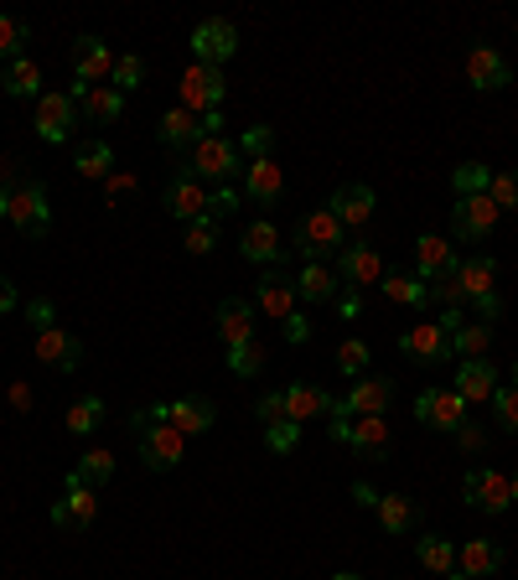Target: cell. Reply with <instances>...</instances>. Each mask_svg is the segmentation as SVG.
Here are the masks:
<instances>
[{
  "instance_id": "cell-1",
  "label": "cell",
  "mask_w": 518,
  "mask_h": 580,
  "mask_svg": "<svg viewBox=\"0 0 518 580\" xmlns=\"http://www.w3.org/2000/svg\"><path fill=\"white\" fill-rule=\"evenodd\" d=\"M130 436L140 440V457H145V466H151V472H172V466L187 457V436H181V430H172V425L161 421L156 404L130 415Z\"/></svg>"
},
{
  "instance_id": "cell-2",
  "label": "cell",
  "mask_w": 518,
  "mask_h": 580,
  "mask_svg": "<svg viewBox=\"0 0 518 580\" xmlns=\"http://www.w3.org/2000/svg\"><path fill=\"white\" fill-rule=\"evenodd\" d=\"M451 285H457V300H472L487 321L503 311V300H498V260H493V255H472L467 264H457Z\"/></svg>"
},
{
  "instance_id": "cell-3",
  "label": "cell",
  "mask_w": 518,
  "mask_h": 580,
  "mask_svg": "<svg viewBox=\"0 0 518 580\" xmlns=\"http://www.w3.org/2000/svg\"><path fill=\"white\" fill-rule=\"evenodd\" d=\"M342 234H348V228H342V223L332 218L327 208L306 213V218L296 223V249H301V260H306V264H327V260H338L342 249H348V244H342Z\"/></svg>"
},
{
  "instance_id": "cell-4",
  "label": "cell",
  "mask_w": 518,
  "mask_h": 580,
  "mask_svg": "<svg viewBox=\"0 0 518 580\" xmlns=\"http://www.w3.org/2000/svg\"><path fill=\"white\" fill-rule=\"evenodd\" d=\"M181 171H192L198 181H234V171H244V156L234 141H223V135H202L192 151H187V166Z\"/></svg>"
},
{
  "instance_id": "cell-5",
  "label": "cell",
  "mask_w": 518,
  "mask_h": 580,
  "mask_svg": "<svg viewBox=\"0 0 518 580\" xmlns=\"http://www.w3.org/2000/svg\"><path fill=\"white\" fill-rule=\"evenodd\" d=\"M5 218H11V228H16V234L42 239V234L52 228V198H47V187H42L37 177H26L16 192H11V213H5Z\"/></svg>"
},
{
  "instance_id": "cell-6",
  "label": "cell",
  "mask_w": 518,
  "mask_h": 580,
  "mask_svg": "<svg viewBox=\"0 0 518 580\" xmlns=\"http://www.w3.org/2000/svg\"><path fill=\"white\" fill-rule=\"evenodd\" d=\"M177 104L192 109V115H213L223 109V68H208V62H187L177 88Z\"/></svg>"
},
{
  "instance_id": "cell-7",
  "label": "cell",
  "mask_w": 518,
  "mask_h": 580,
  "mask_svg": "<svg viewBox=\"0 0 518 580\" xmlns=\"http://www.w3.org/2000/svg\"><path fill=\"white\" fill-rule=\"evenodd\" d=\"M461 493H467V502H472L478 513H508V502H514V477L498 472V466H472L467 482H461Z\"/></svg>"
},
{
  "instance_id": "cell-8",
  "label": "cell",
  "mask_w": 518,
  "mask_h": 580,
  "mask_svg": "<svg viewBox=\"0 0 518 580\" xmlns=\"http://www.w3.org/2000/svg\"><path fill=\"white\" fill-rule=\"evenodd\" d=\"M498 202L487 198V192H478V198H457V208H451V234H457L461 244H482L493 239V228H498Z\"/></svg>"
},
{
  "instance_id": "cell-9",
  "label": "cell",
  "mask_w": 518,
  "mask_h": 580,
  "mask_svg": "<svg viewBox=\"0 0 518 580\" xmlns=\"http://www.w3.org/2000/svg\"><path fill=\"white\" fill-rule=\"evenodd\" d=\"M415 421L431 425V430H461L467 425V400H461L457 389H420L415 394Z\"/></svg>"
},
{
  "instance_id": "cell-10",
  "label": "cell",
  "mask_w": 518,
  "mask_h": 580,
  "mask_svg": "<svg viewBox=\"0 0 518 580\" xmlns=\"http://www.w3.org/2000/svg\"><path fill=\"white\" fill-rule=\"evenodd\" d=\"M94 519H99V498H94V487H89L79 472H68L62 498L52 502V523H58V529H89Z\"/></svg>"
},
{
  "instance_id": "cell-11",
  "label": "cell",
  "mask_w": 518,
  "mask_h": 580,
  "mask_svg": "<svg viewBox=\"0 0 518 580\" xmlns=\"http://www.w3.org/2000/svg\"><path fill=\"white\" fill-rule=\"evenodd\" d=\"M234 52H239V32H234V21L208 16V21H198V26H192V62L223 68Z\"/></svg>"
},
{
  "instance_id": "cell-12",
  "label": "cell",
  "mask_w": 518,
  "mask_h": 580,
  "mask_svg": "<svg viewBox=\"0 0 518 580\" xmlns=\"http://www.w3.org/2000/svg\"><path fill=\"white\" fill-rule=\"evenodd\" d=\"M338 281L342 285H353V291H368V285H379L384 281V255H379V244H368V239H358V244H348L338 255Z\"/></svg>"
},
{
  "instance_id": "cell-13",
  "label": "cell",
  "mask_w": 518,
  "mask_h": 580,
  "mask_svg": "<svg viewBox=\"0 0 518 580\" xmlns=\"http://www.w3.org/2000/svg\"><path fill=\"white\" fill-rule=\"evenodd\" d=\"M255 291H259V296H255V311H259V317H270V321H280V327H285V321L301 311L296 281H291V275H280V270H264Z\"/></svg>"
},
{
  "instance_id": "cell-14",
  "label": "cell",
  "mask_w": 518,
  "mask_h": 580,
  "mask_svg": "<svg viewBox=\"0 0 518 580\" xmlns=\"http://www.w3.org/2000/svg\"><path fill=\"white\" fill-rule=\"evenodd\" d=\"M37 141L47 145H62L68 135H73V125H79V104L68 99V88H58V94H42L37 99Z\"/></svg>"
},
{
  "instance_id": "cell-15",
  "label": "cell",
  "mask_w": 518,
  "mask_h": 580,
  "mask_svg": "<svg viewBox=\"0 0 518 580\" xmlns=\"http://www.w3.org/2000/svg\"><path fill=\"white\" fill-rule=\"evenodd\" d=\"M457 249H451V239H440V234H420L415 244V281L425 285H440L457 275Z\"/></svg>"
},
{
  "instance_id": "cell-16",
  "label": "cell",
  "mask_w": 518,
  "mask_h": 580,
  "mask_svg": "<svg viewBox=\"0 0 518 580\" xmlns=\"http://www.w3.org/2000/svg\"><path fill=\"white\" fill-rule=\"evenodd\" d=\"M395 400V383L384 379H353V389L332 404V415H348V421H358V415H384Z\"/></svg>"
},
{
  "instance_id": "cell-17",
  "label": "cell",
  "mask_w": 518,
  "mask_h": 580,
  "mask_svg": "<svg viewBox=\"0 0 518 580\" xmlns=\"http://www.w3.org/2000/svg\"><path fill=\"white\" fill-rule=\"evenodd\" d=\"M109 73H115V52H109V42H99V37H79V42H73V79H79L83 88L109 83Z\"/></svg>"
},
{
  "instance_id": "cell-18",
  "label": "cell",
  "mask_w": 518,
  "mask_h": 580,
  "mask_svg": "<svg viewBox=\"0 0 518 580\" xmlns=\"http://www.w3.org/2000/svg\"><path fill=\"white\" fill-rule=\"evenodd\" d=\"M161 421L172 425V430H181V436H208L213 425H219V410L208 400H198V394H187V400H172V404H156Z\"/></svg>"
},
{
  "instance_id": "cell-19",
  "label": "cell",
  "mask_w": 518,
  "mask_h": 580,
  "mask_svg": "<svg viewBox=\"0 0 518 580\" xmlns=\"http://www.w3.org/2000/svg\"><path fill=\"white\" fill-rule=\"evenodd\" d=\"M399 347H404V358H415V363H446L451 358V332L440 321H420V327H410L399 338Z\"/></svg>"
},
{
  "instance_id": "cell-20",
  "label": "cell",
  "mask_w": 518,
  "mask_h": 580,
  "mask_svg": "<svg viewBox=\"0 0 518 580\" xmlns=\"http://www.w3.org/2000/svg\"><path fill=\"white\" fill-rule=\"evenodd\" d=\"M508 58H503L498 47H487V42H478L472 52H467V83L472 88H482V94H493V88H508Z\"/></svg>"
},
{
  "instance_id": "cell-21",
  "label": "cell",
  "mask_w": 518,
  "mask_h": 580,
  "mask_svg": "<svg viewBox=\"0 0 518 580\" xmlns=\"http://www.w3.org/2000/svg\"><path fill=\"white\" fill-rule=\"evenodd\" d=\"M37 363H47V368H62V374H73L83 363V342L73 338V332H62V327H42L37 332Z\"/></svg>"
},
{
  "instance_id": "cell-22",
  "label": "cell",
  "mask_w": 518,
  "mask_h": 580,
  "mask_svg": "<svg viewBox=\"0 0 518 580\" xmlns=\"http://www.w3.org/2000/svg\"><path fill=\"white\" fill-rule=\"evenodd\" d=\"M327 213H332L342 228H363V223L374 218V187H363V181L338 187V192L327 198Z\"/></svg>"
},
{
  "instance_id": "cell-23",
  "label": "cell",
  "mask_w": 518,
  "mask_h": 580,
  "mask_svg": "<svg viewBox=\"0 0 518 580\" xmlns=\"http://www.w3.org/2000/svg\"><path fill=\"white\" fill-rule=\"evenodd\" d=\"M285 192V171H280L275 156H259V161H244V198H255L259 208L280 202Z\"/></svg>"
},
{
  "instance_id": "cell-24",
  "label": "cell",
  "mask_w": 518,
  "mask_h": 580,
  "mask_svg": "<svg viewBox=\"0 0 518 580\" xmlns=\"http://www.w3.org/2000/svg\"><path fill=\"white\" fill-rule=\"evenodd\" d=\"M451 389H457L467 404H493V394H498V368L487 358H461Z\"/></svg>"
},
{
  "instance_id": "cell-25",
  "label": "cell",
  "mask_w": 518,
  "mask_h": 580,
  "mask_svg": "<svg viewBox=\"0 0 518 580\" xmlns=\"http://www.w3.org/2000/svg\"><path fill=\"white\" fill-rule=\"evenodd\" d=\"M161 202H166V213H172L177 223H198L202 218V202H208V187H202L192 171H177Z\"/></svg>"
},
{
  "instance_id": "cell-26",
  "label": "cell",
  "mask_w": 518,
  "mask_h": 580,
  "mask_svg": "<svg viewBox=\"0 0 518 580\" xmlns=\"http://www.w3.org/2000/svg\"><path fill=\"white\" fill-rule=\"evenodd\" d=\"M219 338L223 347H239V342L255 338V300H244V296H228L219 300Z\"/></svg>"
},
{
  "instance_id": "cell-27",
  "label": "cell",
  "mask_w": 518,
  "mask_h": 580,
  "mask_svg": "<svg viewBox=\"0 0 518 580\" xmlns=\"http://www.w3.org/2000/svg\"><path fill=\"white\" fill-rule=\"evenodd\" d=\"M156 141L166 145V151H192V145L202 141V115H192V109H166L156 125Z\"/></svg>"
},
{
  "instance_id": "cell-28",
  "label": "cell",
  "mask_w": 518,
  "mask_h": 580,
  "mask_svg": "<svg viewBox=\"0 0 518 580\" xmlns=\"http://www.w3.org/2000/svg\"><path fill=\"white\" fill-rule=\"evenodd\" d=\"M342 446H353L358 457H379V451H389V421H384V415H358V421H348Z\"/></svg>"
},
{
  "instance_id": "cell-29",
  "label": "cell",
  "mask_w": 518,
  "mask_h": 580,
  "mask_svg": "<svg viewBox=\"0 0 518 580\" xmlns=\"http://www.w3.org/2000/svg\"><path fill=\"white\" fill-rule=\"evenodd\" d=\"M332 394L327 389H317V383H291L285 389V415L296 425H306V421H317V415H332Z\"/></svg>"
},
{
  "instance_id": "cell-30",
  "label": "cell",
  "mask_w": 518,
  "mask_h": 580,
  "mask_svg": "<svg viewBox=\"0 0 518 580\" xmlns=\"http://www.w3.org/2000/svg\"><path fill=\"white\" fill-rule=\"evenodd\" d=\"M239 255L249 264H275L280 260V228L270 218H259L244 228V239H239Z\"/></svg>"
},
{
  "instance_id": "cell-31",
  "label": "cell",
  "mask_w": 518,
  "mask_h": 580,
  "mask_svg": "<svg viewBox=\"0 0 518 580\" xmlns=\"http://www.w3.org/2000/svg\"><path fill=\"white\" fill-rule=\"evenodd\" d=\"M79 115L89 125H115L125 115V94L120 88H109V83H99V88H89L79 99Z\"/></svg>"
},
{
  "instance_id": "cell-32",
  "label": "cell",
  "mask_w": 518,
  "mask_h": 580,
  "mask_svg": "<svg viewBox=\"0 0 518 580\" xmlns=\"http://www.w3.org/2000/svg\"><path fill=\"white\" fill-rule=\"evenodd\" d=\"M457 570H467V576H498L503 570V549L493 540H467L457 549Z\"/></svg>"
},
{
  "instance_id": "cell-33",
  "label": "cell",
  "mask_w": 518,
  "mask_h": 580,
  "mask_svg": "<svg viewBox=\"0 0 518 580\" xmlns=\"http://www.w3.org/2000/svg\"><path fill=\"white\" fill-rule=\"evenodd\" d=\"M0 88H5L11 99H42V68L32 58H16L0 73Z\"/></svg>"
},
{
  "instance_id": "cell-34",
  "label": "cell",
  "mask_w": 518,
  "mask_h": 580,
  "mask_svg": "<svg viewBox=\"0 0 518 580\" xmlns=\"http://www.w3.org/2000/svg\"><path fill=\"white\" fill-rule=\"evenodd\" d=\"M338 270L332 264H301V275H296V291H301V300H332L338 296Z\"/></svg>"
},
{
  "instance_id": "cell-35",
  "label": "cell",
  "mask_w": 518,
  "mask_h": 580,
  "mask_svg": "<svg viewBox=\"0 0 518 580\" xmlns=\"http://www.w3.org/2000/svg\"><path fill=\"white\" fill-rule=\"evenodd\" d=\"M415 560L431 570V576H451L457 570V544L440 540V534H425V540L415 544Z\"/></svg>"
},
{
  "instance_id": "cell-36",
  "label": "cell",
  "mask_w": 518,
  "mask_h": 580,
  "mask_svg": "<svg viewBox=\"0 0 518 580\" xmlns=\"http://www.w3.org/2000/svg\"><path fill=\"white\" fill-rule=\"evenodd\" d=\"M374 513H379L384 534H410V529H415V502L399 498V493H384V498L374 502Z\"/></svg>"
},
{
  "instance_id": "cell-37",
  "label": "cell",
  "mask_w": 518,
  "mask_h": 580,
  "mask_svg": "<svg viewBox=\"0 0 518 580\" xmlns=\"http://www.w3.org/2000/svg\"><path fill=\"white\" fill-rule=\"evenodd\" d=\"M109 166H115V151H109V141H89L73 156V171H79L83 181H109Z\"/></svg>"
},
{
  "instance_id": "cell-38",
  "label": "cell",
  "mask_w": 518,
  "mask_h": 580,
  "mask_svg": "<svg viewBox=\"0 0 518 580\" xmlns=\"http://www.w3.org/2000/svg\"><path fill=\"white\" fill-rule=\"evenodd\" d=\"M487 347H493V321H467L451 332V353H461V358H482Z\"/></svg>"
},
{
  "instance_id": "cell-39",
  "label": "cell",
  "mask_w": 518,
  "mask_h": 580,
  "mask_svg": "<svg viewBox=\"0 0 518 580\" xmlns=\"http://www.w3.org/2000/svg\"><path fill=\"white\" fill-rule=\"evenodd\" d=\"M384 296L395 306H431V285L415 275H384Z\"/></svg>"
},
{
  "instance_id": "cell-40",
  "label": "cell",
  "mask_w": 518,
  "mask_h": 580,
  "mask_svg": "<svg viewBox=\"0 0 518 580\" xmlns=\"http://www.w3.org/2000/svg\"><path fill=\"white\" fill-rule=\"evenodd\" d=\"M104 421V400L99 394H83V400H73V410H68V430L73 436H94Z\"/></svg>"
},
{
  "instance_id": "cell-41",
  "label": "cell",
  "mask_w": 518,
  "mask_h": 580,
  "mask_svg": "<svg viewBox=\"0 0 518 580\" xmlns=\"http://www.w3.org/2000/svg\"><path fill=\"white\" fill-rule=\"evenodd\" d=\"M487 181H493V166H482V161H467L451 171V187H457V198H478L487 192Z\"/></svg>"
},
{
  "instance_id": "cell-42",
  "label": "cell",
  "mask_w": 518,
  "mask_h": 580,
  "mask_svg": "<svg viewBox=\"0 0 518 580\" xmlns=\"http://www.w3.org/2000/svg\"><path fill=\"white\" fill-rule=\"evenodd\" d=\"M493 410H498V425L508 430V436H518V368L514 379L498 383V394H493Z\"/></svg>"
},
{
  "instance_id": "cell-43",
  "label": "cell",
  "mask_w": 518,
  "mask_h": 580,
  "mask_svg": "<svg viewBox=\"0 0 518 580\" xmlns=\"http://www.w3.org/2000/svg\"><path fill=\"white\" fill-rule=\"evenodd\" d=\"M228 368H234L239 379L259 374V368H264V342H259V338H249V342H239V347H228Z\"/></svg>"
},
{
  "instance_id": "cell-44",
  "label": "cell",
  "mask_w": 518,
  "mask_h": 580,
  "mask_svg": "<svg viewBox=\"0 0 518 580\" xmlns=\"http://www.w3.org/2000/svg\"><path fill=\"white\" fill-rule=\"evenodd\" d=\"M73 472H79V477L89 482V487H99V482L115 477V457H109V451H83Z\"/></svg>"
},
{
  "instance_id": "cell-45",
  "label": "cell",
  "mask_w": 518,
  "mask_h": 580,
  "mask_svg": "<svg viewBox=\"0 0 518 580\" xmlns=\"http://www.w3.org/2000/svg\"><path fill=\"white\" fill-rule=\"evenodd\" d=\"M21 47H26V21L0 16V68H11L21 58Z\"/></svg>"
},
{
  "instance_id": "cell-46",
  "label": "cell",
  "mask_w": 518,
  "mask_h": 580,
  "mask_svg": "<svg viewBox=\"0 0 518 580\" xmlns=\"http://www.w3.org/2000/svg\"><path fill=\"white\" fill-rule=\"evenodd\" d=\"M140 83H145V62H140L136 52H125V58H115L109 88H120V94H130V88H140Z\"/></svg>"
},
{
  "instance_id": "cell-47",
  "label": "cell",
  "mask_w": 518,
  "mask_h": 580,
  "mask_svg": "<svg viewBox=\"0 0 518 580\" xmlns=\"http://www.w3.org/2000/svg\"><path fill=\"white\" fill-rule=\"evenodd\" d=\"M234 208H239V192L223 181V187H213V192H208V202H202V218H208V223H223L228 213H234Z\"/></svg>"
},
{
  "instance_id": "cell-48",
  "label": "cell",
  "mask_w": 518,
  "mask_h": 580,
  "mask_svg": "<svg viewBox=\"0 0 518 580\" xmlns=\"http://www.w3.org/2000/svg\"><path fill=\"white\" fill-rule=\"evenodd\" d=\"M368 358H374V353H368V342H358V338H348L338 347V368H342V374H353V379H363Z\"/></svg>"
},
{
  "instance_id": "cell-49",
  "label": "cell",
  "mask_w": 518,
  "mask_h": 580,
  "mask_svg": "<svg viewBox=\"0 0 518 580\" xmlns=\"http://www.w3.org/2000/svg\"><path fill=\"white\" fill-rule=\"evenodd\" d=\"M213 244H219V223H187V255H213Z\"/></svg>"
},
{
  "instance_id": "cell-50",
  "label": "cell",
  "mask_w": 518,
  "mask_h": 580,
  "mask_svg": "<svg viewBox=\"0 0 518 580\" xmlns=\"http://www.w3.org/2000/svg\"><path fill=\"white\" fill-rule=\"evenodd\" d=\"M487 198L498 202V213H503V208H518V177H514V171H493V181H487Z\"/></svg>"
},
{
  "instance_id": "cell-51",
  "label": "cell",
  "mask_w": 518,
  "mask_h": 580,
  "mask_svg": "<svg viewBox=\"0 0 518 580\" xmlns=\"http://www.w3.org/2000/svg\"><path fill=\"white\" fill-rule=\"evenodd\" d=\"M264 440H270V451H291L301 440V425L296 421H275V425H264Z\"/></svg>"
},
{
  "instance_id": "cell-52",
  "label": "cell",
  "mask_w": 518,
  "mask_h": 580,
  "mask_svg": "<svg viewBox=\"0 0 518 580\" xmlns=\"http://www.w3.org/2000/svg\"><path fill=\"white\" fill-rule=\"evenodd\" d=\"M255 415H259V425H275V421H291V415H285V389H275V394H259V404H255Z\"/></svg>"
},
{
  "instance_id": "cell-53",
  "label": "cell",
  "mask_w": 518,
  "mask_h": 580,
  "mask_svg": "<svg viewBox=\"0 0 518 580\" xmlns=\"http://www.w3.org/2000/svg\"><path fill=\"white\" fill-rule=\"evenodd\" d=\"M270 145H275V130H270V125H255V130L244 135V151H249V161L270 156Z\"/></svg>"
},
{
  "instance_id": "cell-54",
  "label": "cell",
  "mask_w": 518,
  "mask_h": 580,
  "mask_svg": "<svg viewBox=\"0 0 518 580\" xmlns=\"http://www.w3.org/2000/svg\"><path fill=\"white\" fill-rule=\"evenodd\" d=\"M16 306H21V291L11 285V275H0V317H11Z\"/></svg>"
},
{
  "instance_id": "cell-55",
  "label": "cell",
  "mask_w": 518,
  "mask_h": 580,
  "mask_svg": "<svg viewBox=\"0 0 518 580\" xmlns=\"http://www.w3.org/2000/svg\"><path fill=\"white\" fill-rule=\"evenodd\" d=\"M285 342H296V347H301V342H311V321L301 317V311L285 321Z\"/></svg>"
},
{
  "instance_id": "cell-56",
  "label": "cell",
  "mask_w": 518,
  "mask_h": 580,
  "mask_svg": "<svg viewBox=\"0 0 518 580\" xmlns=\"http://www.w3.org/2000/svg\"><path fill=\"white\" fill-rule=\"evenodd\" d=\"M32 321H37V332H42V327H58V317H52V306H47V300H32Z\"/></svg>"
},
{
  "instance_id": "cell-57",
  "label": "cell",
  "mask_w": 518,
  "mask_h": 580,
  "mask_svg": "<svg viewBox=\"0 0 518 580\" xmlns=\"http://www.w3.org/2000/svg\"><path fill=\"white\" fill-rule=\"evenodd\" d=\"M353 498H358L363 508H374V502H379V493H374V487H368V482H358V487H353Z\"/></svg>"
},
{
  "instance_id": "cell-58",
  "label": "cell",
  "mask_w": 518,
  "mask_h": 580,
  "mask_svg": "<svg viewBox=\"0 0 518 580\" xmlns=\"http://www.w3.org/2000/svg\"><path fill=\"white\" fill-rule=\"evenodd\" d=\"M11 404H16V410H26V404H32V389H26V383H11Z\"/></svg>"
},
{
  "instance_id": "cell-59",
  "label": "cell",
  "mask_w": 518,
  "mask_h": 580,
  "mask_svg": "<svg viewBox=\"0 0 518 580\" xmlns=\"http://www.w3.org/2000/svg\"><path fill=\"white\" fill-rule=\"evenodd\" d=\"M358 306H363V300H358V291H353V296H342V300H338V311H342V317H358Z\"/></svg>"
},
{
  "instance_id": "cell-60",
  "label": "cell",
  "mask_w": 518,
  "mask_h": 580,
  "mask_svg": "<svg viewBox=\"0 0 518 580\" xmlns=\"http://www.w3.org/2000/svg\"><path fill=\"white\" fill-rule=\"evenodd\" d=\"M120 192H130V177H115V171H109V198H120Z\"/></svg>"
},
{
  "instance_id": "cell-61",
  "label": "cell",
  "mask_w": 518,
  "mask_h": 580,
  "mask_svg": "<svg viewBox=\"0 0 518 580\" xmlns=\"http://www.w3.org/2000/svg\"><path fill=\"white\" fill-rule=\"evenodd\" d=\"M332 580H363V576H353V570H338V576H332Z\"/></svg>"
},
{
  "instance_id": "cell-62",
  "label": "cell",
  "mask_w": 518,
  "mask_h": 580,
  "mask_svg": "<svg viewBox=\"0 0 518 580\" xmlns=\"http://www.w3.org/2000/svg\"><path fill=\"white\" fill-rule=\"evenodd\" d=\"M446 580H472V576H467V570H451V576H446Z\"/></svg>"
},
{
  "instance_id": "cell-63",
  "label": "cell",
  "mask_w": 518,
  "mask_h": 580,
  "mask_svg": "<svg viewBox=\"0 0 518 580\" xmlns=\"http://www.w3.org/2000/svg\"><path fill=\"white\" fill-rule=\"evenodd\" d=\"M514 502H518V477H514Z\"/></svg>"
}]
</instances>
